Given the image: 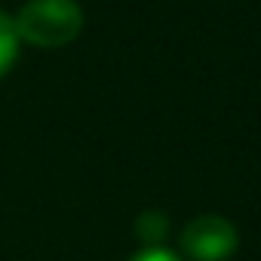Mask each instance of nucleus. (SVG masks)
I'll return each instance as SVG.
<instances>
[{
  "instance_id": "2",
  "label": "nucleus",
  "mask_w": 261,
  "mask_h": 261,
  "mask_svg": "<svg viewBox=\"0 0 261 261\" xmlns=\"http://www.w3.org/2000/svg\"><path fill=\"white\" fill-rule=\"evenodd\" d=\"M178 246L188 261H227L240 249V233L221 215H200L181 227Z\"/></svg>"
},
{
  "instance_id": "4",
  "label": "nucleus",
  "mask_w": 261,
  "mask_h": 261,
  "mask_svg": "<svg viewBox=\"0 0 261 261\" xmlns=\"http://www.w3.org/2000/svg\"><path fill=\"white\" fill-rule=\"evenodd\" d=\"M19 34H16V25H13V19L7 16V13H0V77H4L10 68H13V62H16V56H19Z\"/></svg>"
},
{
  "instance_id": "3",
  "label": "nucleus",
  "mask_w": 261,
  "mask_h": 261,
  "mask_svg": "<svg viewBox=\"0 0 261 261\" xmlns=\"http://www.w3.org/2000/svg\"><path fill=\"white\" fill-rule=\"evenodd\" d=\"M166 233H169V218H166L163 212L151 209V212H142V215H139V221H136V237L145 243V249L163 246Z\"/></svg>"
},
{
  "instance_id": "5",
  "label": "nucleus",
  "mask_w": 261,
  "mask_h": 261,
  "mask_svg": "<svg viewBox=\"0 0 261 261\" xmlns=\"http://www.w3.org/2000/svg\"><path fill=\"white\" fill-rule=\"evenodd\" d=\"M129 261H185V258L166 246H151V249H139Z\"/></svg>"
},
{
  "instance_id": "1",
  "label": "nucleus",
  "mask_w": 261,
  "mask_h": 261,
  "mask_svg": "<svg viewBox=\"0 0 261 261\" xmlns=\"http://www.w3.org/2000/svg\"><path fill=\"white\" fill-rule=\"evenodd\" d=\"M19 40L31 46H65L83 31V10L77 0H31L13 19Z\"/></svg>"
}]
</instances>
